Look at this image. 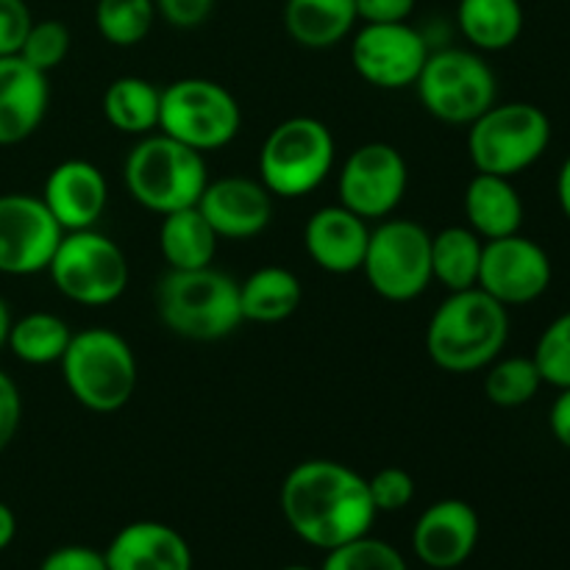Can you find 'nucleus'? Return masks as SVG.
Returning <instances> with one entry per match:
<instances>
[{
	"label": "nucleus",
	"instance_id": "f257e3e1",
	"mask_svg": "<svg viewBox=\"0 0 570 570\" xmlns=\"http://www.w3.org/2000/svg\"><path fill=\"white\" fill-rule=\"evenodd\" d=\"M278 504L295 538L321 551L367 534L379 515L367 479L334 460L298 462L284 476Z\"/></svg>",
	"mask_w": 570,
	"mask_h": 570
},
{
	"label": "nucleus",
	"instance_id": "f03ea898",
	"mask_svg": "<svg viewBox=\"0 0 570 570\" xmlns=\"http://www.w3.org/2000/svg\"><path fill=\"white\" fill-rule=\"evenodd\" d=\"M510 340V312L484 289L451 293L426 326V354L445 373L484 371Z\"/></svg>",
	"mask_w": 570,
	"mask_h": 570
},
{
	"label": "nucleus",
	"instance_id": "7ed1b4c3",
	"mask_svg": "<svg viewBox=\"0 0 570 570\" xmlns=\"http://www.w3.org/2000/svg\"><path fill=\"white\" fill-rule=\"evenodd\" d=\"M156 312L167 332L195 343L226 340L243 326L239 282L215 267L167 271L156 287Z\"/></svg>",
	"mask_w": 570,
	"mask_h": 570
},
{
	"label": "nucleus",
	"instance_id": "20e7f679",
	"mask_svg": "<svg viewBox=\"0 0 570 570\" xmlns=\"http://www.w3.org/2000/svg\"><path fill=\"white\" fill-rule=\"evenodd\" d=\"M59 365L67 393L83 410L111 415L134 399L137 356L128 340L111 328L95 326L72 334Z\"/></svg>",
	"mask_w": 570,
	"mask_h": 570
},
{
	"label": "nucleus",
	"instance_id": "39448f33",
	"mask_svg": "<svg viewBox=\"0 0 570 570\" xmlns=\"http://www.w3.org/2000/svg\"><path fill=\"white\" fill-rule=\"evenodd\" d=\"M122 178L128 195L154 215L198 206L200 193L209 184L204 154L161 131L139 137V142L128 150Z\"/></svg>",
	"mask_w": 570,
	"mask_h": 570
},
{
	"label": "nucleus",
	"instance_id": "423d86ee",
	"mask_svg": "<svg viewBox=\"0 0 570 570\" xmlns=\"http://www.w3.org/2000/svg\"><path fill=\"white\" fill-rule=\"evenodd\" d=\"M551 145V120L527 100H495L468 126V154L476 173L515 178L538 165Z\"/></svg>",
	"mask_w": 570,
	"mask_h": 570
},
{
	"label": "nucleus",
	"instance_id": "0eeeda50",
	"mask_svg": "<svg viewBox=\"0 0 570 570\" xmlns=\"http://www.w3.org/2000/svg\"><path fill=\"white\" fill-rule=\"evenodd\" d=\"M337 156L332 128L317 117L282 120L259 150V181L276 198H304L328 178Z\"/></svg>",
	"mask_w": 570,
	"mask_h": 570
},
{
	"label": "nucleus",
	"instance_id": "6e6552de",
	"mask_svg": "<svg viewBox=\"0 0 570 570\" xmlns=\"http://www.w3.org/2000/svg\"><path fill=\"white\" fill-rule=\"evenodd\" d=\"M243 109L232 89L212 78H178L161 89L159 131L187 148L206 154L237 139Z\"/></svg>",
	"mask_w": 570,
	"mask_h": 570
},
{
	"label": "nucleus",
	"instance_id": "1a4fd4ad",
	"mask_svg": "<svg viewBox=\"0 0 570 570\" xmlns=\"http://www.w3.org/2000/svg\"><path fill=\"white\" fill-rule=\"evenodd\" d=\"M415 89L423 109L445 126H471L499 100L493 67L465 48L429 53Z\"/></svg>",
	"mask_w": 570,
	"mask_h": 570
},
{
	"label": "nucleus",
	"instance_id": "9d476101",
	"mask_svg": "<svg viewBox=\"0 0 570 570\" xmlns=\"http://www.w3.org/2000/svg\"><path fill=\"white\" fill-rule=\"evenodd\" d=\"M362 273L379 298L393 304L421 298L434 282L432 234L406 217H384L371 228Z\"/></svg>",
	"mask_w": 570,
	"mask_h": 570
},
{
	"label": "nucleus",
	"instance_id": "9b49d317",
	"mask_svg": "<svg viewBox=\"0 0 570 570\" xmlns=\"http://www.w3.org/2000/svg\"><path fill=\"white\" fill-rule=\"evenodd\" d=\"M45 273L67 301L81 306L115 304L131 278L126 250L95 228L67 232Z\"/></svg>",
	"mask_w": 570,
	"mask_h": 570
},
{
	"label": "nucleus",
	"instance_id": "f8f14e48",
	"mask_svg": "<svg viewBox=\"0 0 570 570\" xmlns=\"http://www.w3.org/2000/svg\"><path fill=\"white\" fill-rule=\"evenodd\" d=\"M410 187V167L404 154L390 142H365L345 159L337 176L340 204L354 215L384 220L404 200Z\"/></svg>",
	"mask_w": 570,
	"mask_h": 570
},
{
	"label": "nucleus",
	"instance_id": "ddd939ff",
	"mask_svg": "<svg viewBox=\"0 0 570 570\" xmlns=\"http://www.w3.org/2000/svg\"><path fill=\"white\" fill-rule=\"evenodd\" d=\"M429 53L423 33L410 22H362L351 39L356 76L376 89L415 87Z\"/></svg>",
	"mask_w": 570,
	"mask_h": 570
},
{
	"label": "nucleus",
	"instance_id": "4468645a",
	"mask_svg": "<svg viewBox=\"0 0 570 570\" xmlns=\"http://www.w3.org/2000/svg\"><path fill=\"white\" fill-rule=\"evenodd\" d=\"M554 267L546 248L521 232L501 239H488L482 250L476 287L484 289L499 304L527 306L543 298L551 287Z\"/></svg>",
	"mask_w": 570,
	"mask_h": 570
},
{
	"label": "nucleus",
	"instance_id": "2eb2a0df",
	"mask_svg": "<svg viewBox=\"0 0 570 570\" xmlns=\"http://www.w3.org/2000/svg\"><path fill=\"white\" fill-rule=\"evenodd\" d=\"M61 232L39 195H0V273L3 276H33L48 271Z\"/></svg>",
	"mask_w": 570,
	"mask_h": 570
},
{
	"label": "nucleus",
	"instance_id": "dca6fc26",
	"mask_svg": "<svg viewBox=\"0 0 570 570\" xmlns=\"http://www.w3.org/2000/svg\"><path fill=\"white\" fill-rule=\"evenodd\" d=\"M479 523L476 510L462 499L434 501L421 512L412 529V551L432 570H456L476 551Z\"/></svg>",
	"mask_w": 570,
	"mask_h": 570
},
{
	"label": "nucleus",
	"instance_id": "f3484780",
	"mask_svg": "<svg viewBox=\"0 0 570 570\" xmlns=\"http://www.w3.org/2000/svg\"><path fill=\"white\" fill-rule=\"evenodd\" d=\"M39 198L48 206L61 232H83V228L98 226L104 217L106 204H109V184L92 161L67 159L48 173Z\"/></svg>",
	"mask_w": 570,
	"mask_h": 570
},
{
	"label": "nucleus",
	"instance_id": "a211bd4d",
	"mask_svg": "<svg viewBox=\"0 0 570 570\" xmlns=\"http://www.w3.org/2000/svg\"><path fill=\"white\" fill-rule=\"evenodd\" d=\"M198 209L220 239H254L271 226L273 195L254 178L223 176L206 184Z\"/></svg>",
	"mask_w": 570,
	"mask_h": 570
},
{
	"label": "nucleus",
	"instance_id": "6ab92c4d",
	"mask_svg": "<svg viewBox=\"0 0 570 570\" xmlns=\"http://www.w3.org/2000/svg\"><path fill=\"white\" fill-rule=\"evenodd\" d=\"M367 239H371V223L345 209L343 204L323 206L304 226L306 254L321 271L334 276L362 271Z\"/></svg>",
	"mask_w": 570,
	"mask_h": 570
},
{
	"label": "nucleus",
	"instance_id": "aec40b11",
	"mask_svg": "<svg viewBox=\"0 0 570 570\" xmlns=\"http://www.w3.org/2000/svg\"><path fill=\"white\" fill-rule=\"evenodd\" d=\"M50 106L48 76L20 56H0V148L26 142Z\"/></svg>",
	"mask_w": 570,
	"mask_h": 570
},
{
	"label": "nucleus",
	"instance_id": "412c9836",
	"mask_svg": "<svg viewBox=\"0 0 570 570\" xmlns=\"http://www.w3.org/2000/svg\"><path fill=\"white\" fill-rule=\"evenodd\" d=\"M109 570H193V551L178 529L159 521H134L104 551Z\"/></svg>",
	"mask_w": 570,
	"mask_h": 570
},
{
	"label": "nucleus",
	"instance_id": "4be33fe9",
	"mask_svg": "<svg viewBox=\"0 0 570 570\" xmlns=\"http://www.w3.org/2000/svg\"><path fill=\"white\" fill-rule=\"evenodd\" d=\"M462 206H465L468 228L476 232L484 243L510 237V234L521 232L523 226V200L512 178L476 173L468 181Z\"/></svg>",
	"mask_w": 570,
	"mask_h": 570
},
{
	"label": "nucleus",
	"instance_id": "5701e85b",
	"mask_svg": "<svg viewBox=\"0 0 570 570\" xmlns=\"http://www.w3.org/2000/svg\"><path fill=\"white\" fill-rule=\"evenodd\" d=\"M282 17L289 39L309 50L334 48L360 22L354 0H287Z\"/></svg>",
	"mask_w": 570,
	"mask_h": 570
},
{
	"label": "nucleus",
	"instance_id": "b1692460",
	"mask_svg": "<svg viewBox=\"0 0 570 570\" xmlns=\"http://www.w3.org/2000/svg\"><path fill=\"white\" fill-rule=\"evenodd\" d=\"M217 234L198 206L161 215L159 250L167 271H198L209 267L217 256Z\"/></svg>",
	"mask_w": 570,
	"mask_h": 570
},
{
	"label": "nucleus",
	"instance_id": "393cba45",
	"mask_svg": "<svg viewBox=\"0 0 570 570\" xmlns=\"http://www.w3.org/2000/svg\"><path fill=\"white\" fill-rule=\"evenodd\" d=\"M521 0H460L456 26L471 48L482 53H499L512 48L523 33Z\"/></svg>",
	"mask_w": 570,
	"mask_h": 570
},
{
	"label": "nucleus",
	"instance_id": "a878e982",
	"mask_svg": "<svg viewBox=\"0 0 570 570\" xmlns=\"http://www.w3.org/2000/svg\"><path fill=\"white\" fill-rule=\"evenodd\" d=\"M304 287L287 267L267 265L239 284V309L245 323H282L298 312Z\"/></svg>",
	"mask_w": 570,
	"mask_h": 570
},
{
	"label": "nucleus",
	"instance_id": "bb28decb",
	"mask_svg": "<svg viewBox=\"0 0 570 570\" xmlns=\"http://www.w3.org/2000/svg\"><path fill=\"white\" fill-rule=\"evenodd\" d=\"M104 117L115 131L145 137L159 131L161 89L142 76H120L106 87Z\"/></svg>",
	"mask_w": 570,
	"mask_h": 570
},
{
	"label": "nucleus",
	"instance_id": "cd10ccee",
	"mask_svg": "<svg viewBox=\"0 0 570 570\" xmlns=\"http://www.w3.org/2000/svg\"><path fill=\"white\" fill-rule=\"evenodd\" d=\"M484 239L468 226H449L432 234V276L449 293L476 287Z\"/></svg>",
	"mask_w": 570,
	"mask_h": 570
},
{
	"label": "nucleus",
	"instance_id": "c85d7f7f",
	"mask_svg": "<svg viewBox=\"0 0 570 570\" xmlns=\"http://www.w3.org/2000/svg\"><path fill=\"white\" fill-rule=\"evenodd\" d=\"M72 332L53 312H28L11 321L6 348L26 365H56L70 345Z\"/></svg>",
	"mask_w": 570,
	"mask_h": 570
},
{
	"label": "nucleus",
	"instance_id": "c756f323",
	"mask_svg": "<svg viewBox=\"0 0 570 570\" xmlns=\"http://www.w3.org/2000/svg\"><path fill=\"white\" fill-rule=\"evenodd\" d=\"M543 379L532 356H499L484 367V395L501 410H518L538 399Z\"/></svg>",
	"mask_w": 570,
	"mask_h": 570
},
{
	"label": "nucleus",
	"instance_id": "7c9ffc66",
	"mask_svg": "<svg viewBox=\"0 0 570 570\" xmlns=\"http://www.w3.org/2000/svg\"><path fill=\"white\" fill-rule=\"evenodd\" d=\"M154 0H98L95 28L100 39L115 48H134L150 33L156 22Z\"/></svg>",
	"mask_w": 570,
	"mask_h": 570
},
{
	"label": "nucleus",
	"instance_id": "2f4dec72",
	"mask_svg": "<svg viewBox=\"0 0 570 570\" xmlns=\"http://www.w3.org/2000/svg\"><path fill=\"white\" fill-rule=\"evenodd\" d=\"M321 570H410L404 557L395 546L384 543V540L371 538V532L362 538L348 540V543L337 546V549L326 551Z\"/></svg>",
	"mask_w": 570,
	"mask_h": 570
},
{
	"label": "nucleus",
	"instance_id": "473e14b6",
	"mask_svg": "<svg viewBox=\"0 0 570 570\" xmlns=\"http://www.w3.org/2000/svg\"><path fill=\"white\" fill-rule=\"evenodd\" d=\"M543 384L554 390L570 387V309L557 315L538 337L532 354Z\"/></svg>",
	"mask_w": 570,
	"mask_h": 570
},
{
	"label": "nucleus",
	"instance_id": "72a5a7b5",
	"mask_svg": "<svg viewBox=\"0 0 570 570\" xmlns=\"http://www.w3.org/2000/svg\"><path fill=\"white\" fill-rule=\"evenodd\" d=\"M70 28L61 20H33L31 28L26 33V42L20 48V59H26L28 65L37 67L39 72L48 76L50 70H56L59 65H65L67 53H70Z\"/></svg>",
	"mask_w": 570,
	"mask_h": 570
},
{
	"label": "nucleus",
	"instance_id": "f704fd0d",
	"mask_svg": "<svg viewBox=\"0 0 570 570\" xmlns=\"http://www.w3.org/2000/svg\"><path fill=\"white\" fill-rule=\"evenodd\" d=\"M376 512H401L415 499V479L404 468H382L367 479Z\"/></svg>",
	"mask_w": 570,
	"mask_h": 570
},
{
	"label": "nucleus",
	"instance_id": "c9c22d12",
	"mask_svg": "<svg viewBox=\"0 0 570 570\" xmlns=\"http://www.w3.org/2000/svg\"><path fill=\"white\" fill-rule=\"evenodd\" d=\"M33 17L26 0H0V56L20 53Z\"/></svg>",
	"mask_w": 570,
	"mask_h": 570
},
{
	"label": "nucleus",
	"instance_id": "e433bc0d",
	"mask_svg": "<svg viewBox=\"0 0 570 570\" xmlns=\"http://www.w3.org/2000/svg\"><path fill=\"white\" fill-rule=\"evenodd\" d=\"M22 421V395L14 379L0 371V454L11 445L20 432Z\"/></svg>",
	"mask_w": 570,
	"mask_h": 570
},
{
	"label": "nucleus",
	"instance_id": "4c0bfd02",
	"mask_svg": "<svg viewBox=\"0 0 570 570\" xmlns=\"http://www.w3.org/2000/svg\"><path fill=\"white\" fill-rule=\"evenodd\" d=\"M156 14L173 28H198L209 20L215 0H154Z\"/></svg>",
	"mask_w": 570,
	"mask_h": 570
},
{
	"label": "nucleus",
	"instance_id": "58836bf2",
	"mask_svg": "<svg viewBox=\"0 0 570 570\" xmlns=\"http://www.w3.org/2000/svg\"><path fill=\"white\" fill-rule=\"evenodd\" d=\"M39 570H109L106 568L104 551L89 546H61L50 551Z\"/></svg>",
	"mask_w": 570,
	"mask_h": 570
},
{
	"label": "nucleus",
	"instance_id": "ea45409f",
	"mask_svg": "<svg viewBox=\"0 0 570 570\" xmlns=\"http://www.w3.org/2000/svg\"><path fill=\"white\" fill-rule=\"evenodd\" d=\"M360 22H410L417 0H354Z\"/></svg>",
	"mask_w": 570,
	"mask_h": 570
},
{
	"label": "nucleus",
	"instance_id": "a19ab883",
	"mask_svg": "<svg viewBox=\"0 0 570 570\" xmlns=\"http://www.w3.org/2000/svg\"><path fill=\"white\" fill-rule=\"evenodd\" d=\"M549 429L551 434H554L557 443L566 451H570V387L560 390V395H557L554 404H551Z\"/></svg>",
	"mask_w": 570,
	"mask_h": 570
},
{
	"label": "nucleus",
	"instance_id": "79ce46f5",
	"mask_svg": "<svg viewBox=\"0 0 570 570\" xmlns=\"http://www.w3.org/2000/svg\"><path fill=\"white\" fill-rule=\"evenodd\" d=\"M557 200H560L562 215H566L570 223V156L562 161L560 173H557Z\"/></svg>",
	"mask_w": 570,
	"mask_h": 570
},
{
	"label": "nucleus",
	"instance_id": "37998d69",
	"mask_svg": "<svg viewBox=\"0 0 570 570\" xmlns=\"http://www.w3.org/2000/svg\"><path fill=\"white\" fill-rule=\"evenodd\" d=\"M14 534H17L14 512H11L9 504H3V501H0V551L9 549L11 540H14Z\"/></svg>",
	"mask_w": 570,
	"mask_h": 570
},
{
	"label": "nucleus",
	"instance_id": "c03bdc74",
	"mask_svg": "<svg viewBox=\"0 0 570 570\" xmlns=\"http://www.w3.org/2000/svg\"><path fill=\"white\" fill-rule=\"evenodd\" d=\"M11 312H9V304H6L3 298H0V351L6 348V343H9V328H11Z\"/></svg>",
	"mask_w": 570,
	"mask_h": 570
},
{
	"label": "nucleus",
	"instance_id": "a18cd8bd",
	"mask_svg": "<svg viewBox=\"0 0 570 570\" xmlns=\"http://www.w3.org/2000/svg\"><path fill=\"white\" fill-rule=\"evenodd\" d=\"M282 570H315V568H306V566H287V568H282ZM321 570V568H317Z\"/></svg>",
	"mask_w": 570,
	"mask_h": 570
}]
</instances>
